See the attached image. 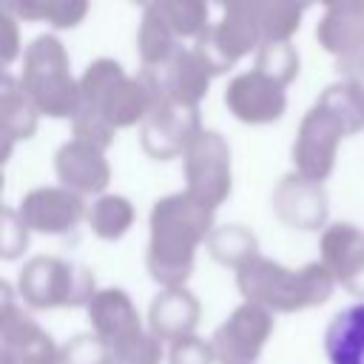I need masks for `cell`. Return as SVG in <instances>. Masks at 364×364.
Here are the masks:
<instances>
[{
  "mask_svg": "<svg viewBox=\"0 0 364 364\" xmlns=\"http://www.w3.org/2000/svg\"><path fill=\"white\" fill-rule=\"evenodd\" d=\"M324 267L353 296L364 299V236L350 228H336L324 239Z\"/></svg>",
  "mask_w": 364,
  "mask_h": 364,
  "instance_id": "cell-7",
  "label": "cell"
},
{
  "mask_svg": "<svg viewBox=\"0 0 364 364\" xmlns=\"http://www.w3.org/2000/svg\"><path fill=\"white\" fill-rule=\"evenodd\" d=\"M0 364H17V358H14L11 353H6V350H0Z\"/></svg>",
  "mask_w": 364,
  "mask_h": 364,
  "instance_id": "cell-12",
  "label": "cell"
},
{
  "mask_svg": "<svg viewBox=\"0 0 364 364\" xmlns=\"http://www.w3.org/2000/svg\"><path fill=\"white\" fill-rule=\"evenodd\" d=\"M0 350L11 353L17 364H63V344H57L23 307L6 296L0 310Z\"/></svg>",
  "mask_w": 364,
  "mask_h": 364,
  "instance_id": "cell-5",
  "label": "cell"
},
{
  "mask_svg": "<svg viewBox=\"0 0 364 364\" xmlns=\"http://www.w3.org/2000/svg\"><path fill=\"white\" fill-rule=\"evenodd\" d=\"M210 250L222 264L245 267L253 259V239H247L242 230H225L210 242Z\"/></svg>",
  "mask_w": 364,
  "mask_h": 364,
  "instance_id": "cell-10",
  "label": "cell"
},
{
  "mask_svg": "<svg viewBox=\"0 0 364 364\" xmlns=\"http://www.w3.org/2000/svg\"><path fill=\"white\" fill-rule=\"evenodd\" d=\"M20 296L34 310L88 307L94 293V276L60 259H34L20 273Z\"/></svg>",
  "mask_w": 364,
  "mask_h": 364,
  "instance_id": "cell-3",
  "label": "cell"
},
{
  "mask_svg": "<svg viewBox=\"0 0 364 364\" xmlns=\"http://www.w3.org/2000/svg\"><path fill=\"white\" fill-rule=\"evenodd\" d=\"M324 355L330 364H364V301L338 310L327 321Z\"/></svg>",
  "mask_w": 364,
  "mask_h": 364,
  "instance_id": "cell-8",
  "label": "cell"
},
{
  "mask_svg": "<svg viewBox=\"0 0 364 364\" xmlns=\"http://www.w3.org/2000/svg\"><path fill=\"white\" fill-rule=\"evenodd\" d=\"M273 313L242 301L210 336L216 364H256L273 336Z\"/></svg>",
  "mask_w": 364,
  "mask_h": 364,
  "instance_id": "cell-4",
  "label": "cell"
},
{
  "mask_svg": "<svg viewBox=\"0 0 364 364\" xmlns=\"http://www.w3.org/2000/svg\"><path fill=\"white\" fill-rule=\"evenodd\" d=\"M88 324L114 350L119 364H162L168 355V344L142 324L122 290H100L88 301Z\"/></svg>",
  "mask_w": 364,
  "mask_h": 364,
  "instance_id": "cell-2",
  "label": "cell"
},
{
  "mask_svg": "<svg viewBox=\"0 0 364 364\" xmlns=\"http://www.w3.org/2000/svg\"><path fill=\"white\" fill-rule=\"evenodd\" d=\"M199 324V301L185 287H165L154 296L148 307V330L162 341L173 344L185 336H193Z\"/></svg>",
  "mask_w": 364,
  "mask_h": 364,
  "instance_id": "cell-6",
  "label": "cell"
},
{
  "mask_svg": "<svg viewBox=\"0 0 364 364\" xmlns=\"http://www.w3.org/2000/svg\"><path fill=\"white\" fill-rule=\"evenodd\" d=\"M63 364H119V361L97 333H77L68 341H63Z\"/></svg>",
  "mask_w": 364,
  "mask_h": 364,
  "instance_id": "cell-9",
  "label": "cell"
},
{
  "mask_svg": "<svg viewBox=\"0 0 364 364\" xmlns=\"http://www.w3.org/2000/svg\"><path fill=\"white\" fill-rule=\"evenodd\" d=\"M333 276L324 264L301 267L299 273L284 270L264 259H250L239 267V293L245 301L259 304L270 313H296L318 307L333 293Z\"/></svg>",
  "mask_w": 364,
  "mask_h": 364,
  "instance_id": "cell-1",
  "label": "cell"
},
{
  "mask_svg": "<svg viewBox=\"0 0 364 364\" xmlns=\"http://www.w3.org/2000/svg\"><path fill=\"white\" fill-rule=\"evenodd\" d=\"M165 361L168 364H216V353H213L210 338L205 341L193 333V336H185V338L168 344Z\"/></svg>",
  "mask_w": 364,
  "mask_h": 364,
  "instance_id": "cell-11",
  "label": "cell"
}]
</instances>
